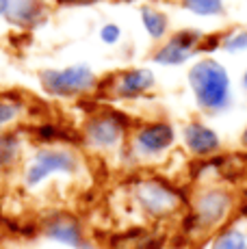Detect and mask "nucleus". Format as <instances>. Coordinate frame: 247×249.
Wrapping results in <instances>:
<instances>
[{"mask_svg": "<svg viewBox=\"0 0 247 249\" xmlns=\"http://www.w3.org/2000/svg\"><path fill=\"white\" fill-rule=\"evenodd\" d=\"M139 20H141V26H143L145 35H148L154 44H160V41L167 39V35L172 33L169 16L163 11V9L154 7V4H141Z\"/></svg>", "mask_w": 247, "mask_h": 249, "instance_id": "nucleus-13", "label": "nucleus"}, {"mask_svg": "<svg viewBox=\"0 0 247 249\" xmlns=\"http://www.w3.org/2000/svg\"><path fill=\"white\" fill-rule=\"evenodd\" d=\"M206 33L199 28H180L176 33H169L167 39H163L156 50L152 52V63L160 68H182L191 63L202 54V44Z\"/></svg>", "mask_w": 247, "mask_h": 249, "instance_id": "nucleus-8", "label": "nucleus"}, {"mask_svg": "<svg viewBox=\"0 0 247 249\" xmlns=\"http://www.w3.org/2000/svg\"><path fill=\"white\" fill-rule=\"evenodd\" d=\"M24 156V139L16 130L0 132V171H11L22 162Z\"/></svg>", "mask_w": 247, "mask_h": 249, "instance_id": "nucleus-14", "label": "nucleus"}, {"mask_svg": "<svg viewBox=\"0 0 247 249\" xmlns=\"http://www.w3.org/2000/svg\"><path fill=\"white\" fill-rule=\"evenodd\" d=\"M239 206L234 191L221 184L202 186L193 193V197L187 204L184 213V228L189 234L195 236H208L215 234L217 230L230 223L234 217V210Z\"/></svg>", "mask_w": 247, "mask_h": 249, "instance_id": "nucleus-2", "label": "nucleus"}, {"mask_svg": "<svg viewBox=\"0 0 247 249\" xmlns=\"http://www.w3.org/2000/svg\"><path fill=\"white\" fill-rule=\"evenodd\" d=\"M208 249H247V230L241 223L230 221L212 234Z\"/></svg>", "mask_w": 247, "mask_h": 249, "instance_id": "nucleus-15", "label": "nucleus"}, {"mask_svg": "<svg viewBox=\"0 0 247 249\" xmlns=\"http://www.w3.org/2000/svg\"><path fill=\"white\" fill-rule=\"evenodd\" d=\"M180 141H182L184 150L197 160L215 159L223 147L219 132L202 119H191L184 124L180 130Z\"/></svg>", "mask_w": 247, "mask_h": 249, "instance_id": "nucleus-11", "label": "nucleus"}, {"mask_svg": "<svg viewBox=\"0 0 247 249\" xmlns=\"http://www.w3.org/2000/svg\"><path fill=\"white\" fill-rule=\"evenodd\" d=\"M219 50L228 54H243L247 52V28H232V31L221 35V48Z\"/></svg>", "mask_w": 247, "mask_h": 249, "instance_id": "nucleus-18", "label": "nucleus"}, {"mask_svg": "<svg viewBox=\"0 0 247 249\" xmlns=\"http://www.w3.org/2000/svg\"><path fill=\"white\" fill-rule=\"evenodd\" d=\"M50 2L63 9H76V7H93V4L102 2V0H50Z\"/></svg>", "mask_w": 247, "mask_h": 249, "instance_id": "nucleus-20", "label": "nucleus"}, {"mask_svg": "<svg viewBox=\"0 0 247 249\" xmlns=\"http://www.w3.org/2000/svg\"><path fill=\"white\" fill-rule=\"evenodd\" d=\"M39 234L56 245H65L70 249H91L87 230L80 217L68 210H50L39 221Z\"/></svg>", "mask_w": 247, "mask_h": 249, "instance_id": "nucleus-9", "label": "nucleus"}, {"mask_svg": "<svg viewBox=\"0 0 247 249\" xmlns=\"http://www.w3.org/2000/svg\"><path fill=\"white\" fill-rule=\"evenodd\" d=\"M130 199L135 208L150 221H169L187 208L180 189L159 176H139L130 184Z\"/></svg>", "mask_w": 247, "mask_h": 249, "instance_id": "nucleus-4", "label": "nucleus"}, {"mask_svg": "<svg viewBox=\"0 0 247 249\" xmlns=\"http://www.w3.org/2000/svg\"><path fill=\"white\" fill-rule=\"evenodd\" d=\"M122 26L120 24H115V22H106V24H102L100 26V31H98V37H100V41H102L104 46H117L122 41Z\"/></svg>", "mask_w": 247, "mask_h": 249, "instance_id": "nucleus-19", "label": "nucleus"}, {"mask_svg": "<svg viewBox=\"0 0 247 249\" xmlns=\"http://www.w3.org/2000/svg\"><path fill=\"white\" fill-rule=\"evenodd\" d=\"M7 7H9V0H0V18H4V13H7Z\"/></svg>", "mask_w": 247, "mask_h": 249, "instance_id": "nucleus-22", "label": "nucleus"}, {"mask_svg": "<svg viewBox=\"0 0 247 249\" xmlns=\"http://www.w3.org/2000/svg\"><path fill=\"white\" fill-rule=\"evenodd\" d=\"M178 137L180 135L172 122H167V119H150V122H141L137 126H132L130 137H128V145L135 152L139 162L159 160L174 150Z\"/></svg>", "mask_w": 247, "mask_h": 249, "instance_id": "nucleus-7", "label": "nucleus"}, {"mask_svg": "<svg viewBox=\"0 0 247 249\" xmlns=\"http://www.w3.org/2000/svg\"><path fill=\"white\" fill-rule=\"evenodd\" d=\"M26 115V102L13 95H0V132L11 130Z\"/></svg>", "mask_w": 247, "mask_h": 249, "instance_id": "nucleus-16", "label": "nucleus"}, {"mask_svg": "<svg viewBox=\"0 0 247 249\" xmlns=\"http://www.w3.org/2000/svg\"><path fill=\"white\" fill-rule=\"evenodd\" d=\"M180 7L195 18H223L226 16V0H180Z\"/></svg>", "mask_w": 247, "mask_h": 249, "instance_id": "nucleus-17", "label": "nucleus"}, {"mask_svg": "<svg viewBox=\"0 0 247 249\" xmlns=\"http://www.w3.org/2000/svg\"><path fill=\"white\" fill-rule=\"evenodd\" d=\"M187 83L193 93L195 107L206 115L226 113L232 107V78L221 61L211 54H202L187 71Z\"/></svg>", "mask_w": 247, "mask_h": 249, "instance_id": "nucleus-1", "label": "nucleus"}, {"mask_svg": "<svg viewBox=\"0 0 247 249\" xmlns=\"http://www.w3.org/2000/svg\"><path fill=\"white\" fill-rule=\"evenodd\" d=\"M241 147L247 152V126L243 128V132H241Z\"/></svg>", "mask_w": 247, "mask_h": 249, "instance_id": "nucleus-21", "label": "nucleus"}, {"mask_svg": "<svg viewBox=\"0 0 247 249\" xmlns=\"http://www.w3.org/2000/svg\"><path fill=\"white\" fill-rule=\"evenodd\" d=\"M241 87H243V91H247V70L241 74Z\"/></svg>", "mask_w": 247, "mask_h": 249, "instance_id": "nucleus-23", "label": "nucleus"}, {"mask_svg": "<svg viewBox=\"0 0 247 249\" xmlns=\"http://www.w3.org/2000/svg\"><path fill=\"white\" fill-rule=\"evenodd\" d=\"M132 122L126 113L113 108H100L85 117L78 130L80 145L96 154H117L128 141Z\"/></svg>", "mask_w": 247, "mask_h": 249, "instance_id": "nucleus-5", "label": "nucleus"}, {"mask_svg": "<svg viewBox=\"0 0 247 249\" xmlns=\"http://www.w3.org/2000/svg\"><path fill=\"white\" fill-rule=\"evenodd\" d=\"M50 7L46 0H9L4 22L18 31H35L48 20Z\"/></svg>", "mask_w": 247, "mask_h": 249, "instance_id": "nucleus-12", "label": "nucleus"}, {"mask_svg": "<svg viewBox=\"0 0 247 249\" xmlns=\"http://www.w3.org/2000/svg\"><path fill=\"white\" fill-rule=\"evenodd\" d=\"M83 171L85 160L76 147L68 143L39 145L22 162V186L35 191L52 178H78Z\"/></svg>", "mask_w": 247, "mask_h": 249, "instance_id": "nucleus-3", "label": "nucleus"}, {"mask_svg": "<svg viewBox=\"0 0 247 249\" xmlns=\"http://www.w3.org/2000/svg\"><path fill=\"white\" fill-rule=\"evenodd\" d=\"M156 74L152 68H126L120 70L108 78L106 85H100V89L106 91L108 98L117 102H137L141 98H148L156 89Z\"/></svg>", "mask_w": 247, "mask_h": 249, "instance_id": "nucleus-10", "label": "nucleus"}, {"mask_svg": "<svg viewBox=\"0 0 247 249\" xmlns=\"http://www.w3.org/2000/svg\"><path fill=\"white\" fill-rule=\"evenodd\" d=\"M41 91L52 100H80L100 91V76L87 63L46 68L37 74Z\"/></svg>", "mask_w": 247, "mask_h": 249, "instance_id": "nucleus-6", "label": "nucleus"}]
</instances>
